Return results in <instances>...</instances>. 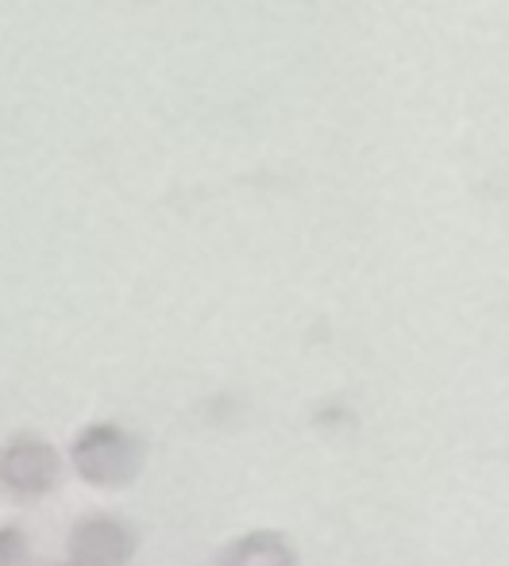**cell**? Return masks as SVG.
<instances>
[{
    "label": "cell",
    "mask_w": 509,
    "mask_h": 566,
    "mask_svg": "<svg viewBox=\"0 0 509 566\" xmlns=\"http://www.w3.org/2000/svg\"><path fill=\"white\" fill-rule=\"evenodd\" d=\"M74 470L97 490H124L143 470V443L116 424H93L74 440Z\"/></svg>",
    "instance_id": "6da1fadb"
},
{
    "label": "cell",
    "mask_w": 509,
    "mask_h": 566,
    "mask_svg": "<svg viewBox=\"0 0 509 566\" xmlns=\"http://www.w3.org/2000/svg\"><path fill=\"white\" fill-rule=\"evenodd\" d=\"M62 462L59 451L51 448L39 436H15L4 448V459H0V478H4V490L20 501L43 497L59 485Z\"/></svg>",
    "instance_id": "7a4b0ae2"
},
{
    "label": "cell",
    "mask_w": 509,
    "mask_h": 566,
    "mask_svg": "<svg viewBox=\"0 0 509 566\" xmlns=\"http://www.w3.org/2000/svg\"><path fill=\"white\" fill-rule=\"evenodd\" d=\"M135 555L132 528L108 516L77 521L70 532V563L74 566H127Z\"/></svg>",
    "instance_id": "3957f363"
},
{
    "label": "cell",
    "mask_w": 509,
    "mask_h": 566,
    "mask_svg": "<svg viewBox=\"0 0 509 566\" xmlns=\"http://www.w3.org/2000/svg\"><path fill=\"white\" fill-rule=\"evenodd\" d=\"M217 566H298V555L282 532H248L220 552Z\"/></svg>",
    "instance_id": "277c9868"
},
{
    "label": "cell",
    "mask_w": 509,
    "mask_h": 566,
    "mask_svg": "<svg viewBox=\"0 0 509 566\" xmlns=\"http://www.w3.org/2000/svg\"><path fill=\"white\" fill-rule=\"evenodd\" d=\"M28 539H23L20 528H4L0 532V547H4V559H0V566H23V559H28Z\"/></svg>",
    "instance_id": "5b68a950"
},
{
    "label": "cell",
    "mask_w": 509,
    "mask_h": 566,
    "mask_svg": "<svg viewBox=\"0 0 509 566\" xmlns=\"http://www.w3.org/2000/svg\"><path fill=\"white\" fill-rule=\"evenodd\" d=\"M70 566H74V563H70Z\"/></svg>",
    "instance_id": "8992f818"
}]
</instances>
